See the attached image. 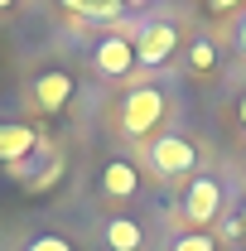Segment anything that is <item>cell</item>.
<instances>
[{
	"mask_svg": "<svg viewBox=\"0 0 246 251\" xmlns=\"http://www.w3.org/2000/svg\"><path fill=\"white\" fill-rule=\"evenodd\" d=\"M164 116V92L159 87H130L121 101V130L130 140H140V135H150L154 126Z\"/></svg>",
	"mask_w": 246,
	"mask_h": 251,
	"instance_id": "obj_1",
	"label": "cell"
},
{
	"mask_svg": "<svg viewBox=\"0 0 246 251\" xmlns=\"http://www.w3.org/2000/svg\"><path fill=\"white\" fill-rule=\"evenodd\" d=\"M150 164H154V174H164V179H184V174L198 169V145L188 135L169 130V135L150 140Z\"/></svg>",
	"mask_w": 246,
	"mask_h": 251,
	"instance_id": "obj_2",
	"label": "cell"
},
{
	"mask_svg": "<svg viewBox=\"0 0 246 251\" xmlns=\"http://www.w3.org/2000/svg\"><path fill=\"white\" fill-rule=\"evenodd\" d=\"M174 44H179V25L174 20H154V25H145L135 34V63L140 68H159L174 53Z\"/></svg>",
	"mask_w": 246,
	"mask_h": 251,
	"instance_id": "obj_3",
	"label": "cell"
},
{
	"mask_svg": "<svg viewBox=\"0 0 246 251\" xmlns=\"http://www.w3.org/2000/svg\"><path fill=\"white\" fill-rule=\"evenodd\" d=\"M217 213H222V184H217L213 174L193 179V184H188V193H184V222L208 227V222H217Z\"/></svg>",
	"mask_w": 246,
	"mask_h": 251,
	"instance_id": "obj_4",
	"label": "cell"
},
{
	"mask_svg": "<svg viewBox=\"0 0 246 251\" xmlns=\"http://www.w3.org/2000/svg\"><path fill=\"white\" fill-rule=\"evenodd\" d=\"M92 68L101 77H125L130 68H135V44L125 39V34H101L92 49Z\"/></svg>",
	"mask_w": 246,
	"mask_h": 251,
	"instance_id": "obj_5",
	"label": "cell"
},
{
	"mask_svg": "<svg viewBox=\"0 0 246 251\" xmlns=\"http://www.w3.org/2000/svg\"><path fill=\"white\" fill-rule=\"evenodd\" d=\"M39 150V130H29L25 121H0V159L5 164H20Z\"/></svg>",
	"mask_w": 246,
	"mask_h": 251,
	"instance_id": "obj_6",
	"label": "cell"
},
{
	"mask_svg": "<svg viewBox=\"0 0 246 251\" xmlns=\"http://www.w3.org/2000/svg\"><path fill=\"white\" fill-rule=\"evenodd\" d=\"M68 101H73V77H68L63 68L34 77V106H44V111H63Z\"/></svg>",
	"mask_w": 246,
	"mask_h": 251,
	"instance_id": "obj_7",
	"label": "cell"
},
{
	"mask_svg": "<svg viewBox=\"0 0 246 251\" xmlns=\"http://www.w3.org/2000/svg\"><path fill=\"white\" fill-rule=\"evenodd\" d=\"M101 188H106L111 198H135V188H140L135 164H130V159H111V164L101 169Z\"/></svg>",
	"mask_w": 246,
	"mask_h": 251,
	"instance_id": "obj_8",
	"label": "cell"
},
{
	"mask_svg": "<svg viewBox=\"0 0 246 251\" xmlns=\"http://www.w3.org/2000/svg\"><path fill=\"white\" fill-rule=\"evenodd\" d=\"M140 242H145V232H140L135 218H111L106 222V247L111 251H140Z\"/></svg>",
	"mask_w": 246,
	"mask_h": 251,
	"instance_id": "obj_9",
	"label": "cell"
},
{
	"mask_svg": "<svg viewBox=\"0 0 246 251\" xmlns=\"http://www.w3.org/2000/svg\"><path fill=\"white\" fill-rule=\"evenodd\" d=\"M68 10H77L87 20H116L121 15V0H68Z\"/></svg>",
	"mask_w": 246,
	"mask_h": 251,
	"instance_id": "obj_10",
	"label": "cell"
},
{
	"mask_svg": "<svg viewBox=\"0 0 246 251\" xmlns=\"http://www.w3.org/2000/svg\"><path fill=\"white\" fill-rule=\"evenodd\" d=\"M188 63H193L198 73H213V68H217V49L208 44V39H193V49H188Z\"/></svg>",
	"mask_w": 246,
	"mask_h": 251,
	"instance_id": "obj_11",
	"label": "cell"
},
{
	"mask_svg": "<svg viewBox=\"0 0 246 251\" xmlns=\"http://www.w3.org/2000/svg\"><path fill=\"white\" fill-rule=\"evenodd\" d=\"M169 251H217V242L208 237V232H184V237H174Z\"/></svg>",
	"mask_w": 246,
	"mask_h": 251,
	"instance_id": "obj_12",
	"label": "cell"
},
{
	"mask_svg": "<svg viewBox=\"0 0 246 251\" xmlns=\"http://www.w3.org/2000/svg\"><path fill=\"white\" fill-rule=\"evenodd\" d=\"M25 251H73V242H68V237H58V232H44V237H34Z\"/></svg>",
	"mask_w": 246,
	"mask_h": 251,
	"instance_id": "obj_13",
	"label": "cell"
},
{
	"mask_svg": "<svg viewBox=\"0 0 246 251\" xmlns=\"http://www.w3.org/2000/svg\"><path fill=\"white\" fill-rule=\"evenodd\" d=\"M58 174H63V159H53V164H49V169H44V174L34 179V188H49V184H58Z\"/></svg>",
	"mask_w": 246,
	"mask_h": 251,
	"instance_id": "obj_14",
	"label": "cell"
},
{
	"mask_svg": "<svg viewBox=\"0 0 246 251\" xmlns=\"http://www.w3.org/2000/svg\"><path fill=\"white\" fill-rule=\"evenodd\" d=\"M237 5H242V0H208V10H213V15H227V10H237Z\"/></svg>",
	"mask_w": 246,
	"mask_h": 251,
	"instance_id": "obj_15",
	"label": "cell"
},
{
	"mask_svg": "<svg viewBox=\"0 0 246 251\" xmlns=\"http://www.w3.org/2000/svg\"><path fill=\"white\" fill-rule=\"evenodd\" d=\"M237 49L246 53V15H242V25H237Z\"/></svg>",
	"mask_w": 246,
	"mask_h": 251,
	"instance_id": "obj_16",
	"label": "cell"
},
{
	"mask_svg": "<svg viewBox=\"0 0 246 251\" xmlns=\"http://www.w3.org/2000/svg\"><path fill=\"white\" fill-rule=\"evenodd\" d=\"M237 116H242V126H246V92H242V101H237Z\"/></svg>",
	"mask_w": 246,
	"mask_h": 251,
	"instance_id": "obj_17",
	"label": "cell"
},
{
	"mask_svg": "<svg viewBox=\"0 0 246 251\" xmlns=\"http://www.w3.org/2000/svg\"><path fill=\"white\" fill-rule=\"evenodd\" d=\"M121 5H150V0H121Z\"/></svg>",
	"mask_w": 246,
	"mask_h": 251,
	"instance_id": "obj_18",
	"label": "cell"
},
{
	"mask_svg": "<svg viewBox=\"0 0 246 251\" xmlns=\"http://www.w3.org/2000/svg\"><path fill=\"white\" fill-rule=\"evenodd\" d=\"M10 5H15V0H0V10H10Z\"/></svg>",
	"mask_w": 246,
	"mask_h": 251,
	"instance_id": "obj_19",
	"label": "cell"
},
{
	"mask_svg": "<svg viewBox=\"0 0 246 251\" xmlns=\"http://www.w3.org/2000/svg\"><path fill=\"white\" fill-rule=\"evenodd\" d=\"M242 227H246V203H242Z\"/></svg>",
	"mask_w": 246,
	"mask_h": 251,
	"instance_id": "obj_20",
	"label": "cell"
}]
</instances>
